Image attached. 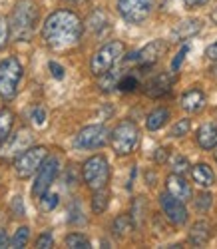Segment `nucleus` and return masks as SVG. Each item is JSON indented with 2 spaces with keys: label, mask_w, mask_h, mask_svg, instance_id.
Wrapping results in <instances>:
<instances>
[{
  "label": "nucleus",
  "mask_w": 217,
  "mask_h": 249,
  "mask_svg": "<svg viewBox=\"0 0 217 249\" xmlns=\"http://www.w3.org/2000/svg\"><path fill=\"white\" fill-rule=\"evenodd\" d=\"M84 24L78 14L72 10H56L52 12L44 26H42V38L52 50H68L76 46L82 38Z\"/></svg>",
  "instance_id": "1"
},
{
  "label": "nucleus",
  "mask_w": 217,
  "mask_h": 249,
  "mask_svg": "<svg viewBox=\"0 0 217 249\" xmlns=\"http://www.w3.org/2000/svg\"><path fill=\"white\" fill-rule=\"evenodd\" d=\"M36 18H38V10L36 6L30 2V0H20V2L14 6L12 16H10V30L12 36L16 40H26L32 38L34 32V24H36Z\"/></svg>",
  "instance_id": "2"
},
{
  "label": "nucleus",
  "mask_w": 217,
  "mask_h": 249,
  "mask_svg": "<svg viewBox=\"0 0 217 249\" xmlns=\"http://www.w3.org/2000/svg\"><path fill=\"white\" fill-rule=\"evenodd\" d=\"M140 142V128L132 120H122L110 136V143L118 156L132 154Z\"/></svg>",
  "instance_id": "3"
},
{
  "label": "nucleus",
  "mask_w": 217,
  "mask_h": 249,
  "mask_svg": "<svg viewBox=\"0 0 217 249\" xmlns=\"http://www.w3.org/2000/svg\"><path fill=\"white\" fill-rule=\"evenodd\" d=\"M126 54V44L120 42V40H112V42L104 44L94 56H92V62H90V70L94 76H102L106 74L108 70H112L118 62L122 60V56Z\"/></svg>",
  "instance_id": "4"
},
{
  "label": "nucleus",
  "mask_w": 217,
  "mask_h": 249,
  "mask_svg": "<svg viewBox=\"0 0 217 249\" xmlns=\"http://www.w3.org/2000/svg\"><path fill=\"white\" fill-rule=\"evenodd\" d=\"M20 78H22V64L18 58L8 56L0 62V96L4 100H10L18 92Z\"/></svg>",
  "instance_id": "5"
},
{
  "label": "nucleus",
  "mask_w": 217,
  "mask_h": 249,
  "mask_svg": "<svg viewBox=\"0 0 217 249\" xmlns=\"http://www.w3.org/2000/svg\"><path fill=\"white\" fill-rule=\"evenodd\" d=\"M82 178L92 192L104 190L108 185V179H110V165H108V160L104 156L90 158L82 168Z\"/></svg>",
  "instance_id": "6"
},
{
  "label": "nucleus",
  "mask_w": 217,
  "mask_h": 249,
  "mask_svg": "<svg viewBox=\"0 0 217 249\" xmlns=\"http://www.w3.org/2000/svg\"><path fill=\"white\" fill-rule=\"evenodd\" d=\"M48 158V150L44 146H32L24 154H20L14 161V172L20 179H28L34 172L40 170V165Z\"/></svg>",
  "instance_id": "7"
},
{
  "label": "nucleus",
  "mask_w": 217,
  "mask_h": 249,
  "mask_svg": "<svg viewBox=\"0 0 217 249\" xmlns=\"http://www.w3.org/2000/svg\"><path fill=\"white\" fill-rule=\"evenodd\" d=\"M154 8V0H118V10L129 24H142Z\"/></svg>",
  "instance_id": "8"
},
{
  "label": "nucleus",
  "mask_w": 217,
  "mask_h": 249,
  "mask_svg": "<svg viewBox=\"0 0 217 249\" xmlns=\"http://www.w3.org/2000/svg\"><path fill=\"white\" fill-rule=\"evenodd\" d=\"M58 170H60V161L56 156H50L44 160V163L40 165V170H38V176L34 179V185H32V196L36 197H42L48 190H50V185L54 183L56 176H58Z\"/></svg>",
  "instance_id": "9"
},
{
  "label": "nucleus",
  "mask_w": 217,
  "mask_h": 249,
  "mask_svg": "<svg viewBox=\"0 0 217 249\" xmlns=\"http://www.w3.org/2000/svg\"><path fill=\"white\" fill-rule=\"evenodd\" d=\"M165 50H167V44L163 42V40H151L149 44H145L138 52L129 54L126 58V62H127V64H138L142 68H149V66H154L156 62L162 58V54Z\"/></svg>",
  "instance_id": "10"
},
{
  "label": "nucleus",
  "mask_w": 217,
  "mask_h": 249,
  "mask_svg": "<svg viewBox=\"0 0 217 249\" xmlns=\"http://www.w3.org/2000/svg\"><path fill=\"white\" fill-rule=\"evenodd\" d=\"M108 142V130L102 124H94V126H86L78 132L76 140H74V146L80 150H96L106 146Z\"/></svg>",
  "instance_id": "11"
},
{
  "label": "nucleus",
  "mask_w": 217,
  "mask_h": 249,
  "mask_svg": "<svg viewBox=\"0 0 217 249\" xmlns=\"http://www.w3.org/2000/svg\"><path fill=\"white\" fill-rule=\"evenodd\" d=\"M160 205L162 212L165 213V217L173 223V225H183L187 221V210H185V201L178 199L176 196H171L169 192H163L160 196Z\"/></svg>",
  "instance_id": "12"
},
{
  "label": "nucleus",
  "mask_w": 217,
  "mask_h": 249,
  "mask_svg": "<svg viewBox=\"0 0 217 249\" xmlns=\"http://www.w3.org/2000/svg\"><path fill=\"white\" fill-rule=\"evenodd\" d=\"M6 140H8L6 146L0 148V160H4V161H10L12 158H18L20 154H24L32 143V136L28 130H20L18 134L8 136Z\"/></svg>",
  "instance_id": "13"
},
{
  "label": "nucleus",
  "mask_w": 217,
  "mask_h": 249,
  "mask_svg": "<svg viewBox=\"0 0 217 249\" xmlns=\"http://www.w3.org/2000/svg\"><path fill=\"white\" fill-rule=\"evenodd\" d=\"M201 28H203L201 20H198V18H187V20L180 22L176 28L171 30V40H176V42H181V40H187V38L195 36Z\"/></svg>",
  "instance_id": "14"
},
{
  "label": "nucleus",
  "mask_w": 217,
  "mask_h": 249,
  "mask_svg": "<svg viewBox=\"0 0 217 249\" xmlns=\"http://www.w3.org/2000/svg\"><path fill=\"white\" fill-rule=\"evenodd\" d=\"M165 185H167V192L171 196H176L178 199H181V201H189L191 199V188H189V183L183 179V176L171 174L165 179Z\"/></svg>",
  "instance_id": "15"
},
{
  "label": "nucleus",
  "mask_w": 217,
  "mask_h": 249,
  "mask_svg": "<svg viewBox=\"0 0 217 249\" xmlns=\"http://www.w3.org/2000/svg\"><path fill=\"white\" fill-rule=\"evenodd\" d=\"M181 108L189 114H198L205 108V94L199 88H191L181 96Z\"/></svg>",
  "instance_id": "16"
},
{
  "label": "nucleus",
  "mask_w": 217,
  "mask_h": 249,
  "mask_svg": "<svg viewBox=\"0 0 217 249\" xmlns=\"http://www.w3.org/2000/svg\"><path fill=\"white\" fill-rule=\"evenodd\" d=\"M173 76H169V74H158L156 78H151L147 84H145V94L147 96H151V98H160V96H163L165 92H169V88H171V84H173Z\"/></svg>",
  "instance_id": "17"
},
{
  "label": "nucleus",
  "mask_w": 217,
  "mask_h": 249,
  "mask_svg": "<svg viewBox=\"0 0 217 249\" xmlns=\"http://www.w3.org/2000/svg\"><path fill=\"white\" fill-rule=\"evenodd\" d=\"M195 140H198L199 148H203V150L217 148V122L203 124V126L198 130V136H195Z\"/></svg>",
  "instance_id": "18"
},
{
  "label": "nucleus",
  "mask_w": 217,
  "mask_h": 249,
  "mask_svg": "<svg viewBox=\"0 0 217 249\" xmlns=\"http://www.w3.org/2000/svg\"><path fill=\"white\" fill-rule=\"evenodd\" d=\"M211 237V225L207 221H198L193 223V227L189 230V243H193L195 247H201L209 241Z\"/></svg>",
  "instance_id": "19"
},
{
  "label": "nucleus",
  "mask_w": 217,
  "mask_h": 249,
  "mask_svg": "<svg viewBox=\"0 0 217 249\" xmlns=\"http://www.w3.org/2000/svg\"><path fill=\"white\" fill-rule=\"evenodd\" d=\"M191 176H193V181L201 185V188H211L213 181H215V176L211 172V168L207 163H198L191 168Z\"/></svg>",
  "instance_id": "20"
},
{
  "label": "nucleus",
  "mask_w": 217,
  "mask_h": 249,
  "mask_svg": "<svg viewBox=\"0 0 217 249\" xmlns=\"http://www.w3.org/2000/svg\"><path fill=\"white\" fill-rule=\"evenodd\" d=\"M169 120V110L167 108H158V110H154L149 116H147V120H145V128L149 130V132H156V130H160L163 124Z\"/></svg>",
  "instance_id": "21"
},
{
  "label": "nucleus",
  "mask_w": 217,
  "mask_h": 249,
  "mask_svg": "<svg viewBox=\"0 0 217 249\" xmlns=\"http://www.w3.org/2000/svg\"><path fill=\"white\" fill-rule=\"evenodd\" d=\"M120 78H122L120 70H108L106 74L100 76V88H102L104 92H112V90H116Z\"/></svg>",
  "instance_id": "22"
},
{
  "label": "nucleus",
  "mask_w": 217,
  "mask_h": 249,
  "mask_svg": "<svg viewBox=\"0 0 217 249\" xmlns=\"http://www.w3.org/2000/svg\"><path fill=\"white\" fill-rule=\"evenodd\" d=\"M12 124H14V116L10 110H0V143H2L12 130Z\"/></svg>",
  "instance_id": "23"
},
{
  "label": "nucleus",
  "mask_w": 217,
  "mask_h": 249,
  "mask_svg": "<svg viewBox=\"0 0 217 249\" xmlns=\"http://www.w3.org/2000/svg\"><path fill=\"white\" fill-rule=\"evenodd\" d=\"M108 203H110V194L106 192V188L94 192V197H92V212L94 213H104Z\"/></svg>",
  "instance_id": "24"
},
{
  "label": "nucleus",
  "mask_w": 217,
  "mask_h": 249,
  "mask_svg": "<svg viewBox=\"0 0 217 249\" xmlns=\"http://www.w3.org/2000/svg\"><path fill=\"white\" fill-rule=\"evenodd\" d=\"M112 231H114V235H118V237L127 235L129 231H132V217H127V215H118V217L114 219Z\"/></svg>",
  "instance_id": "25"
},
{
  "label": "nucleus",
  "mask_w": 217,
  "mask_h": 249,
  "mask_svg": "<svg viewBox=\"0 0 217 249\" xmlns=\"http://www.w3.org/2000/svg\"><path fill=\"white\" fill-rule=\"evenodd\" d=\"M66 245L72 247V249H88L90 241H88V237L82 235V233H70L66 237Z\"/></svg>",
  "instance_id": "26"
},
{
  "label": "nucleus",
  "mask_w": 217,
  "mask_h": 249,
  "mask_svg": "<svg viewBox=\"0 0 217 249\" xmlns=\"http://www.w3.org/2000/svg\"><path fill=\"white\" fill-rule=\"evenodd\" d=\"M138 86H140V82H138V78L132 76V74L122 76L120 82H118V90H120V92H134V90H138Z\"/></svg>",
  "instance_id": "27"
},
{
  "label": "nucleus",
  "mask_w": 217,
  "mask_h": 249,
  "mask_svg": "<svg viewBox=\"0 0 217 249\" xmlns=\"http://www.w3.org/2000/svg\"><path fill=\"white\" fill-rule=\"evenodd\" d=\"M28 237H30V230H28V227H20V230L14 233V237L10 239V247H14V249L24 247L28 243Z\"/></svg>",
  "instance_id": "28"
},
{
  "label": "nucleus",
  "mask_w": 217,
  "mask_h": 249,
  "mask_svg": "<svg viewBox=\"0 0 217 249\" xmlns=\"http://www.w3.org/2000/svg\"><path fill=\"white\" fill-rule=\"evenodd\" d=\"M189 120L187 118H183V120H180V122H176L173 124V128L169 130V136L171 138H181V136H185L187 132H189Z\"/></svg>",
  "instance_id": "29"
},
{
  "label": "nucleus",
  "mask_w": 217,
  "mask_h": 249,
  "mask_svg": "<svg viewBox=\"0 0 217 249\" xmlns=\"http://www.w3.org/2000/svg\"><path fill=\"white\" fill-rule=\"evenodd\" d=\"M56 205H58V196L56 194H48L46 192L44 196L40 197V210L42 212H52Z\"/></svg>",
  "instance_id": "30"
},
{
  "label": "nucleus",
  "mask_w": 217,
  "mask_h": 249,
  "mask_svg": "<svg viewBox=\"0 0 217 249\" xmlns=\"http://www.w3.org/2000/svg\"><path fill=\"white\" fill-rule=\"evenodd\" d=\"M171 168H173V174H180V176H183L191 165H189V161H187V158H183V156H176L173 158V163H171Z\"/></svg>",
  "instance_id": "31"
},
{
  "label": "nucleus",
  "mask_w": 217,
  "mask_h": 249,
  "mask_svg": "<svg viewBox=\"0 0 217 249\" xmlns=\"http://www.w3.org/2000/svg\"><path fill=\"white\" fill-rule=\"evenodd\" d=\"M211 199H213L211 194H201V196H198V199H195V207L201 212H207L211 207Z\"/></svg>",
  "instance_id": "32"
},
{
  "label": "nucleus",
  "mask_w": 217,
  "mask_h": 249,
  "mask_svg": "<svg viewBox=\"0 0 217 249\" xmlns=\"http://www.w3.org/2000/svg\"><path fill=\"white\" fill-rule=\"evenodd\" d=\"M187 52H189V44H183L181 50L178 52V56L173 58V62H171V70H173V72H178V70H180V66H181V62H183V58H185Z\"/></svg>",
  "instance_id": "33"
},
{
  "label": "nucleus",
  "mask_w": 217,
  "mask_h": 249,
  "mask_svg": "<svg viewBox=\"0 0 217 249\" xmlns=\"http://www.w3.org/2000/svg\"><path fill=\"white\" fill-rule=\"evenodd\" d=\"M32 120L36 122V126H44V122H46V110L42 108V106L32 108Z\"/></svg>",
  "instance_id": "34"
},
{
  "label": "nucleus",
  "mask_w": 217,
  "mask_h": 249,
  "mask_svg": "<svg viewBox=\"0 0 217 249\" xmlns=\"http://www.w3.org/2000/svg\"><path fill=\"white\" fill-rule=\"evenodd\" d=\"M52 243H54V239H52L50 231H44L36 239V247H40V249H48V247H52Z\"/></svg>",
  "instance_id": "35"
},
{
  "label": "nucleus",
  "mask_w": 217,
  "mask_h": 249,
  "mask_svg": "<svg viewBox=\"0 0 217 249\" xmlns=\"http://www.w3.org/2000/svg\"><path fill=\"white\" fill-rule=\"evenodd\" d=\"M8 34H10V30H8V22H6L4 18H0V48L6 44Z\"/></svg>",
  "instance_id": "36"
},
{
  "label": "nucleus",
  "mask_w": 217,
  "mask_h": 249,
  "mask_svg": "<svg viewBox=\"0 0 217 249\" xmlns=\"http://www.w3.org/2000/svg\"><path fill=\"white\" fill-rule=\"evenodd\" d=\"M167 158H169V150H167V148H158V150H156V154H154L156 163H165V161H167Z\"/></svg>",
  "instance_id": "37"
},
{
  "label": "nucleus",
  "mask_w": 217,
  "mask_h": 249,
  "mask_svg": "<svg viewBox=\"0 0 217 249\" xmlns=\"http://www.w3.org/2000/svg\"><path fill=\"white\" fill-rule=\"evenodd\" d=\"M48 68H50V72H52V76H54L56 80H62V78H64V68L58 64V62H50Z\"/></svg>",
  "instance_id": "38"
},
{
  "label": "nucleus",
  "mask_w": 217,
  "mask_h": 249,
  "mask_svg": "<svg viewBox=\"0 0 217 249\" xmlns=\"http://www.w3.org/2000/svg\"><path fill=\"white\" fill-rule=\"evenodd\" d=\"M12 210H14V213H18V215H24L22 197H14V201H12Z\"/></svg>",
  "instance_id": "39"
},
{
  "label": "nucleus",
  "mask_w": 217,
  "mask_h": 249,
  "mask_svg": "<svg viewBox=\"0 0 217 249\" xmlns=\"http://www.w3.org/2000/svg\"><path fill=\"white\" fill-rule=\"evenodd\" d=\"M205 56L209 58V60H217V40L213 44H209L207 46V50H205Z\"/></svg>",
  "instance_id": "40"
},
{
  "label": "nucleus",
  "mask_w": 217,
  "mask_h": 249,
  "mask_svg": "<svg viewBox=\"0 0 217 249\" xmlns=\"http://www.w3.org/2000/svg\"><path fill=\"white\" fill-rule=\"evenodd\" d=\"M209 0H185V6H189V8H195V6H203V4H207Z\"/></svg>",
  "instance_id": "41"
},
{
  "label": "nucleus",
  "mask_w": 217,
  "mask_h": 249,
  "mask_svg": "<svg viewBox=\"0 0 217 249\" xmlns=\"http://www.w3.org/2000/svg\"><path fill=\"white\" fill-rule=\"evenodd\" d=\"M6 245H10L8 235H6V231H4V230H0V247H6Z\"/></svg>",
  "instance_id": "42"
},
{
  "label": "nucleus",
  "mask_w": 217,
  "mask_h": 249,
  "mask_svg": "<svg viewBox=\"0 0 217 249\" xmlns=\"http://www.w3.org/2000/svg\"><path fill=\"white\" fill-rule=\"evenodd\" d=\"M209 18L213 20V24H217V6L211 10V14H209Z\"/></svg>",
  "instance_id": "43"
},
{
  "label": "nucleus",
  "mask_w": 217,
  "mask_h": 249,
  "mask_svg": "<svg viewBox=\"0 0 217 249\" xmlns=\"http://www.w3.org/2000/svg\"><path fill=\"white\" fill-rule=\"evenodd\" d=\"M70 2H84V0H70Z\"/></svg>",
  "instance_id": "44"
},
{
  "label": "nucleus",
  "mask_w": 217,
  "mask_h": 249,
  "mask_svg": "<svg viewBox=\"0 0 217 249\" xmlns=\"http://www.w3.org/2000/svg\"><path fill=\"white\" fill-rule=\"evenodd\" d=\"M215 161H217V148H215Z\"/></svg>",
  "instance_id": "45"
}]
</instances>
